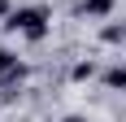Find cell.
Listing matches in <instances>:
<instances>
[{"mask_svg":"<svg viewBox=\"0 0 126 122\" xmlns=\"http://www.w3.org/2000/svg\"><path fill=\"white\" fill-rule=\"evenodd\" d=\"M4 26L17 31V35H26L31 44H39V39L48 35V9H39V4H31V9H13L9 18H4Z\"/></svg>","mask_w":126,"mask_h":122,"instance_id":"cell-1","label":"cell"},{"mask_svg":"<svg viewBox=\"0 0 126 122\" xmlns=\"http://www.w3.org/2000/svg\"><path fill=\"white\" fill-rule=\"evenodd\" d=\"M113 4H117V0H83V4H78V13H83V18H109V13H113Z\"/></svg>","mask_w":126,"mask_h":122,"instance_id":"cell-2","label":"cell"},{"mask_svg":"<svg viewBox=\"0 0 126 122\" xmlns=\"http://www.w3.org/2000/svg\"><path fill=\"white\" fill-rule=\"evenodd\" d=\"M104 87L109 92H126V65H109L104 70Z\"/></svg>","mask_w":126,"mask_h":122,"instance_id":"cell-3","label":"cell"},{"mask_svg":"<svg viewBox=\"0 0 126 122\" xmlns=\"http://www.w3.org/2000/svg\"><path fill=\"white\" fill-rule=\"evenodd\" d=\"M100 39H104V44H126V22H109V26H100Z\"/></svg>","mask_w":126,"mask_h":122,"instance_id":"cell-4","label":"cell"},{"mask_svg":"<svg viewBox=\"0 0 126 122\" xmlns=\"http://www.w3.org/2000/svg\"><path fill=\"white\" fill-rule=\"evenodd\" d=\"M70 79H74V83H87V79H96V61H78L74 70H70Z\"/></svg>","mask_w":126,"mask_h":122,"instance_id":"cell-5","label":"cell"},{"mask_svg":"<svg viewBox=\"0 0 126 122\" xmlns=\"http://www.w3.org/2000/svg\"><path fill=\"white\" fill-rule=\"evenodd\" d=\"M13 65H17V57H13V52H9V48H0V79H4V74H9V70H13Z\"/></svg>","mask_w":126,"mask_h":122,"instance_id":"cell-6","label":"cell"},{"mask_svg":"<svg viewBox=\"0 0 126 122\" xmlns=\"http://www.w3.org/2000/svg\"><path fill=\"white\" fill-rule=\"evenodd\" d=\"M9 13H13V9H9V0H0V18H9Z\"/></svg>","mask_w":126,"mask_h":122,"instance_id":"cell-7","label":"cell"}]
</instances>
